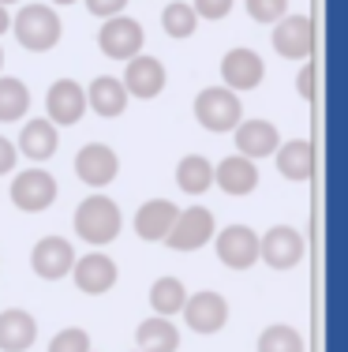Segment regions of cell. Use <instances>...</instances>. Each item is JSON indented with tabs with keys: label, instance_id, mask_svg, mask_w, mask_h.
Instances as JSON below:
<instances>
[{
	"label": "cell",
	"instance_id": "1",
	"mask_svg": "<svg viewBox=\"0 0 348 352\" xmlns=\"http://www.w3.org/2000/svg\"><path fill=\"white\" fill-rule=\"evenodd\" d=\"M120 225H124V214L109 195H86L76 206V232L82 244H94V248L113 244L120 236Z\"/></svg>",
	"mask_w": 348,
	"mask_h": 352
},
{
	"label": "cell",
	"instance_id": "2",
	"mask_svg": "<svg viewBox=\"0 0 348 352\" xmlns=\"http://www.w3.org/2000/svg\"><path fill=\"white\" fill-rule=\"evenodd\" d=\"M12 30H15V38H19L23 49H30V53H49V49H56V41H60L64 23L49 4H27V8H19V15L12 19Z\"/></svg>",
	"mask_w": 348,
	"mask_h": 352
},
{
	"label": "cell",
	"instance_id": "3",
	"mask_svg": "<svg viewBox=\"0 0 348 352\" xmlns=\"http://www.w3.org/2000/svg\"><path fill=\"white\" fill-rule=\"evenodd\" d=\"M195 120L202 124L213 135H225L240 120H244V105H240L236 90L229 87H206L202 94L195 98Z\"/></svg>",
	"mask_w": 348,
	"mask_h": 352
},
{
	"label": "cell",
	"instance_id": "4",
	"mask_svg": "<svg viewBox=\"0 0 348 352\" xmlns=\"http://www.w3.org/2000/svg\"><path fill=\"white\" fill-rule=\"evenodd\" d=\"M143 41H146V30L139 19L131 15H113V19L102 23L97 30V49H102L109 60H131V56L143 53Z\"/></svg>",
	"mask_w": 348,
	"mask_h": 352
},
{
	"label": "cell",
	"instance_id": "5",
	"mask_svg": "<svg viewBox=\"0 0 348 352\" xmlns=\"http://www.w3.org/2000/svg\"><path fill=\"white\" fill-rule=\"evenodd\" d=\"M213 248L229 270H251L259 263V232L251 225H225L221 232H213Z\"/></svg>",
	"mask_w": 348,
	"mask_h": 352
},
{
	"label": "cell",
	"instance_id": "6",
	"mask_svg": "<svg viewBox=\"0 0 348 352\" xmlns=\"http://www.w3.org/2000/svg\"><path fill=\"white\" fill-rule=\"evenodd\" d=\"M303 251H308V240L292 225H273L266 236L259 240V258L266 266H273V270H292V266H300Z\"/></svg>",
	"mask_w": 348,
	"mask_h": 352
},
{
	"label": "cell",
	"instance_id": "7",
	"mask_svg": "<svg viewBox=\"0 0 348 352\" xmlns=\"http://www.w3.org/2000/svg\"><path fill=\"white\" fill-rule=\"evenodd\" d=\"M213 232H218L213 214L206 210V206H187V210L176 214V221H172L165 244H169L172 251H198L202 244L213 240Z\"/></svg>",
	"mask_w": 348,
	"mask_h": 352
},
{
	"label": "cell",
	"instance_id": "8",
	"mask_svg": "<svg viewBox=\"0 0 348 352\" xmlns=\"http://www.w3.org/2000/svg\"><path fill=\"white\" fill-rule=\"evenodd\" d=\"M12 203L23 214H41L56 203V180L45 169H23L12 180Z\"/></svg>",
	"mask_w": 348,
	"mask_h": 352
},
{
	"label": "cell",
	"instance_id": "9",
	"mask_svg": "<svg viewBox=\"0 0 348 352\" xmlns=\"http://www.w3.org/2000/svg\"><path fill=\"white\" fill-rule=\"evenodd\" d=\"M180 315H184V322L192 326L195 333H218L225 330L229 322V300L221 296V292H195V296L184 300V307H180Z\"/></svg>",
	"mask_w": 348,
	"mask_h": 352
},
{
	"label": "cell",
	"instance_id": "10",
	"mask_svg": "<svg viewBox=\"0 0 348 352\" xmlns=\"http://www.w3.org/2000/svg\"><path fill=\"white\" fill-rule=\"evenodd\" d=\"M45 120L56 124V128H71V124L82 120L86 113V90L79 87L76 79H56L45 94Z\"/></svg>",
	"mask_w": 348,
	"mask_h": 352
},
{
	"label": "cell",
	"instance_id": "11",
	"mask_svg": "<svg viewBox=\"0 0 348 352\" xmlns=\"http://www.w3.org/2000/svg\"><path fill=\"white\" fill-rule=\"evenodd\" d=\"M116 173H120V157H116L113 146H105V142H86V146L76 154V176L86 188H105V184L116 180Z\"/></svg>",
	"mask_w": 348,
	"mask_h": 352
},
{
	"label": "cell",
	"instance_id": "12",
	"mask_svg": "<svg viewBox=\"0 0 348 352\" xmlns=\"http://www.w3.org/2000/svg\"><path fill=\"white\" fill-rule=\"evenodd\" d=\"M124 90H128V98H139V102H150L165 90V82H169V75H165V64L157 60V56H131L128 68H124Z\"/></svg>",
	"mask_w": 348,
	"mask_h": 352
},
{
	"label": "cell",
	"instance_id": "13",
	"mask_svg": "<svg viewBox=\"0 0 348 352\" xmlns=\"http://www.w3.org/2000/svg\"><path fill=\"white\" fill-rule=\"evenodd\" d=\"M273 49L285 60H308L314 49V27L308 15H281L273 23Z\"/></svg>",
	"mask_w": 348,
	"mask_h": 352
},
{
	"label": "cell",
	"instance_id": "14",
	"mask_svg": "<svg viewBox=\"0 0 348 352\" xmlns=\"http://www.w3.org/2000/svg\"><path fill=\"white\" fill-rule=\"evenodd\" d=\"M71 263H76V248L64 236H41L34 251H30V266L41 281H60L71 274Z\"/></svg>",
	"mask_w": 348,
	"mask_h": 352
},
{
	"label": "cell",
	"instance_id": "15",
	"mask_svg": "<svg viewBox=\"0 0 348 352\" xmlns=\"http://www.w3.org/2000/svg\"><path fill=\"white\" fill-rule=\"evenodd\" d=\"M116 278H120V270H116V263L109 255H102V251H90V255H82L71 263V281H76L79 292H86V296H102V292H109Z\"/></svg>",
	"mask_w": 348,
	"mask_h": 352
},
{
	"label": "cell",
	"instance_id": "16",
	"mask_svg": "<svg viewBox=\"0 0 348 352\" xmlns=\"http://www.w3.org/2000/svg\"><path fill=\"white\" fill-rule=\"evenodd\" d=\"M221 79H225L229 90H255L262 79H266V64L255 49H229L221 56Z\"/></svg>",
	"mask_w": 348,
	"mask_h": 352
},
{
	"label": "cell",
	"instance_id": "17",
	"mask_svg": "<svg viewBox=\"0 0 348 352\" xmlns=\"http://www.w3.org/2000/svg\"><path fill=\"white\" fill-rule=\"evenodd\" d=\"M232 139H236V150L240 157H251V162H259V157H270L273 150H277V128H273L270 120H240L236 128H232Z\"/></svg>",
	"mask_w": 348,
	"mask_h": 352
},
{
	"label": "cell",
	"instance_id": "18",
	"mask_svg": "<svg viewBox=\"0 0 348 352\" xmlns=\"http://www.w3.org/2000/svg\"><path fill=\"white\" fill-rule=\"evenodd\" d=\"M213 184H218L225 195H251L259 188V165L251 157L232 154L221 165H213Z\"/></svg>",
	"mask_w": 348,
	"mask_h": 352
},
{
	"label": "cell",
	"instance_id": "19",
	"mask_svg": "<svg viewBox=\"0 0 348 352\" xmlns=\"http://www.w3.org/2000/svg\"><path fill=\"white\" fill-rule=\"evenodd\" d=\"M180 206L169 203V199H150V203H143L135 210V232L139 240H146V244H157V240L169 236L172 221H176Z\"/></svg>",
	"mask_w": 348,
	"mask_h": 352
},
{
	"label": "cell",
	"instance_id": "20",
	"mask_svg": "<svg viewBox=\"0 0 348 352\" xmlns=\"http://www.w3.org/2000/svg\"><path fill=\"white\" fill-rule=\"evenodd\" d=\"M273 162H277V173L292 184H303L311 180L314 173V146L308 139H288V142H277L273 150Z\"/></svg>",
	"mask_w": 348,
	"mask_h": 352
},
{
	"label": "cell",
	"instance_id": "21",
	"mask_svg": "<svg viewBox=\"0 0 348 352\" xmlns=\"http://www.w3.org/2000/svg\"><path fill=\"white\" fill-rule=\"evenodd\" d=\"M38 341V322L23 307L0 311V352H27Z\"/></svg>",
	"mask_w": 348,
	"mask_h": 352
},
{
	"label": "cell",
	"instance_id": "22",
	"mask_svg": "<svg viewBox=\"0 0 348 352\" xmlns=\"http://www.w3.org/2000/svg\"><path fill=\"white\" fill-rule=\"evenodd\" d=\"M56 146H60V135H56V124H49L45 116H38V120H27L19 131V154L30 157V162H49V157L56 154Z\"/></svg>",
	"mask_w": 348,
	"mask_h": 352
},
{
	"label": "cell",
	"instance_id": "23",
	"mask_svg": "<svg viewBox=\"0 0 348 352\" xmlns=\"http://www.w3.org/2000/svg\"><path fill=\"white\" fill-rule=\"evenodd\" d=\"M86 109H94V113L105 116V120L120 116L124 109H128V90H124V82L113 79V75H97V79L86 87Z\"/></svg>",
	"mask_w": 348,
	"mask_h": 352
},
{
	"label": "cell",
	"instance_id": "24",
	"mask_svg": "<svg viewBox=\"0 0 348 352\" xmlns=\"http://www.w3.org/2000/svg\"><path fill=\"white\" fill-rule=\"evenodd\" d=\"M135 345H139V352H176L180 349V330L172 326V318L150 315L146 322H139Z\"/></svg>",
	"mask_w": 348,
	"mask_h": 352
},
{
	"label": "cell",
	"instance_id": "25",
	"mask_svg": "<svg viewBox=\"0 0 348 352\" xmlns=\"http://www.w3.org/2000/svg\"><path fill=\"white\" fill-rule=\"evenodd\" d=\"M176 184H180V191H184V195H202V191L213 188V165L206 162L202 154L180 157V165H176Z\"/></svg>",
	"mask_w": 348,
	"mask_h": 352
},
{
	"label": "cell",
	"instance_id": "26",
	"mask_svg": "<svg viewBox=\"0 0 348 352\" xmlns=\"http://www.w3.org/2000/svg\"><path fill=\"white\" fill-rule=\"evenodd\" d=\"M30 109V90L23 79L0 75V124H15Z\"/></svg>",
	"mask_w": 348,
	"mask_h": 352
},
{
	"label": "cell",
	"instance_id": "27",
	"mask_svg": "<svg viewBox=\"0 0 348 352\" xmlns=\"http://www.w3.org/2000/svg\"><path fill=\"white\" fill-rule=\"evenodd\" d=\"M184 300H187V289L180 278H157L150 285V307H154V315H161V318L180 315Z\"/></svg>",
	"mask_w": 348,
	"mask_h": 352
},
{
	"label": "cell",
	"instance_id": "28",
	"mask_svg": "<svg viewBox=\"0 0 348 352\" xmlns=\"http://www.w3.org/2000/svg\"><path fill=\"white\" fill-rule=\"evenodd\" d=\"M259 352H308V345H303L300 330H292L285 322H273L259 333Z\"/></svg>",
	"mask_w": 348,
	"mask_h": 352
},
{
	"label": "cell",
	"instance_id": "29",
	"mask_svg": "<svg viewBox=\"0 0 348 352\" xmlns=\"http://www.w3.org/2000/svg\"><path fill=\"white\" fill-rule=\"evenodd\" d=\"M161 27H165L169 38H192L195 27H198V15H195V8L187 4V0H176V4H169L161 12Z\"/></svg>",
	"mask_w": 348,
	"mask_h": 352
},
{
	"label": "cell",
	"instance_id": "30",
	"mask_svg": "<svg viewBox=\"0 0 348 352\" xmlns=\"http://www.w3.org/2000/svg\"><path fill=\"white\" fill-rule=\"evenodd\" d=\"M49 352H90V333L82 326H68L49 341Z\"/></svg>",
	"mask_w": 348,
	"mask_h": 352
},
{
	"label": "cell",
	"instance_id": "31",
	"mask_svg": "<svg viewBox=\"0 0 348 352\" xmlns=\"http://www.w3.org/2000/svg\"><path fill=\"white\" fill-rule=\"evenodd\" d=\"M247 15L255 23H277L281 15H288V0H247Z\"/></svg>",
	"mask_w": 348,
	"mask_h": 352
},
{
	"label": "cell",
	"instance_id": "32",
	"mask_svg": "<svg viewBox=\"0 0 348 352\" xmlns=\"http://www.w3.org/2000/svg\"><path fill=\"white\" fill-rule=\"evenodd\" d=\"M198 19H225L232 12V0H187Z\"/></svg>",
	"mask_w": 348,
	"mask_h": 352
},
{
	"label": "cell",
	"instance_id": "33",
	"mask_svg": "<svg viewBox=\"0 0 348 352\" xmlns=\"http://www.w3.org/2000/svg\"><path fill=\"white\" fill-rule=\"evenodd\" d=\"M128 0H86V12L97 15V19H113V15H124Z\"/></svg>",
	"mask_w": 348,
	"mask_h": 352
},
{
	"label": "cell",
	"instance_id": "34",
	"mask_svg": "<svg viewBox=\"0 0 348 352\" xmlns=\"http://www.w3.org/2000/svg\"><path fill=\"white\" fill-rule=\"evenodd\" d=\"M15 157H19V150H15V142H12V139H4V135H0V176H4V173H12V169H15Z\"/></svg>",
	"mask_w": 348,
	"mask_h": 352
},
{
	"label": "cell",
	"instance_id": "35",
	"mask_svg": "<svg viewBox=\"0 0 348 352\" xmlns=\"http://www.w3.org/2000/svg\"><path fill=\"white\" fill-rule=\"evenodd\" d=\"M311 68H303L300 72V79H296V87H300V98H303V102H311V98H314V90H311Z\"/></svg>",
	"mask_w": 348,
	"mask_h": 352
},
{
	"label": "cell",
	"instance_id": "36",
	"mask_svg": "<svg viewBox=\"0 0 348 352\" xmlns=\"http://www.w3.org/2000/svg\"><path fill=\"white\" fill-rule=\"evenodd\" d=\"M4 30H12V15H8V8L0 4V34H4Z\"/></svg>",
	"mask_w": 348,
	"mask_h": 352
},
{
	"label": "cell",
	"instance_id": "37",
	"mask_svg": "<svg viewBox=\"0 0 348 352\" xmlns=\"http://www.w3.org/2000/svg\"><path fill=\"white\" fill-rule=\"evenodd\" d=\"M53 4H76V0H53Z\"/></svg>",
	"mask_w": 348,
	"mask_h": 352
},
{
	"label": "cell",
	"instance_id": "38",
	"mask_svg": "<svg viewBox=\"0 0 348 352\" xmlns=\"http://www.w3.org/2000/svg\"><path fill=\"white\" fill-rule=\"evenodd\" d=\"M0 4H4V8H8V4H19V0H0Z\"/></svg>",
	"mask_w": 348,
	"mask_h": 352
},
{
	"label": "cell",
	"instance_id": "39",
	"mask_svg": "<svg viewBox=\"0 0 348 352\" xmlns=\"http://www.w3.org/2000/svg\"><path fill=\"white\" fill-rule=\"evenodd\" d=\"M0 68H4V49H0Z\"/></svg>",
	"mask_w": 348,
	"mask_h": 352
}]
</instances>
